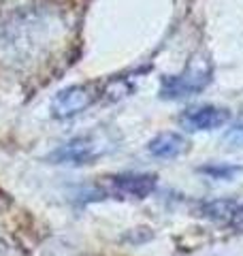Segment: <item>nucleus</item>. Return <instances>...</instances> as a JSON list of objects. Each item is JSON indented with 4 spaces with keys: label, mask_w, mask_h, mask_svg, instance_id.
Returning <instances> with one entry per match:
<instances>
[{
    "label": "nucleus",
    "mask_w": 243,
    "mask_h": 256,
    "mask_svg": "<svg viewBox=\"0 0 243 256\" xmlns=\"http://www.w3.org/2000/svg\"><path fill=\"white\" fill-rule=\"evenodd\" d=\"M209 82H212V66L207 60H196L190 62V66L177 77H164L160 86V96L162 98H186L200 92Z\"/></svg>",
    "instance_id": "nucleus-1"
},
{
    "label": "nucleus",
    "mask_w": 243,
    "mask_h": 256,
    "mask_svg": "<svg viewBox=\"0 0 243 256\" xmlns=\"http://www.w3.org/2000/svg\"><path fill=\"white\" fill-rule=\"evenodd\" d=\"M228 120L230 111L214 105H200L186 109L180 116V124L186 130H214V128H222L224 124H228Z\"/></svg>",
    "instance_id": "nucleus-2"
},
{
    "label": "nucleus",
    "mask_w": 243,
    "mask_h": 256,
    "mask_svg": "<svg viewBox=\"0 0 243 256\" xmlns=\"http://www.w3.org/2000/svg\"><path fill=\"white\" fill-rule=\"evenodd\" d=\"M94 100V94L88 90L86 86H70L66 90H62L54 96L52 100V116L66 120L81 114L84 109H88Z\"/></svg>",
    "instance_id": "nucleus-3"
},
{
    "label": "nucleus",
    "mask_w": 243,
    "mask_h": 256,
    "mask_svg": "<svg viewBox=\"0 0 243 256\" xmlns=\"http://www.w3.org/2000/svg\"><path fill=\"white\" fill-rule=\"evenodd\" d=\"M104 152L102 146H98L92 137H77L68 143H64L50 156L54 162H68V164H88L96 160Z\"/></svg>",
    "instance_id": "nucleus-4"
},
{
    "label": "nucleus",
    "mask_w": 243,
    "mask_h": 256,
    "mask_svg": "<svg viewBox=\"0 0 243 256\" xmlns=\"http://www.w3.org/2000/svg\"><path fill=\"white\" fill-rule=\"evenodd\" d=\"M200 212L205 218L226 224L232 228H243V201L237 198H216L200 205Z\"/></svg>",
    "instance_id": "nucleus-5"
},
{
    "label": "nucleus",
    "mask_w": 243,
    "mask_h": 256,
    "mask_svg": "<svg viewBox=\"0 0 243 256\" xmlns=\"http://www.w3.org/2000/svg\"><path fill=\"white\" fill-rule=\"evenodd\" d=\"M111 184H113V190L122 196L145 198L156 188V178L154 175L130 173V175H116V178H111Z\"/></svg>",
    "instance_id": "nucleus-6"
},
{
    "label": "nucleus",
    "mask_w": 243,
    "mask_h": 256,
    "mask_svg": "<svg viewBox=\"0 0 243 256\" xmlns=\"http://www.w3.org/2000/svg\"><path fill=\"white\" fill-rule=\"evenodd\" d=\"M186 150V139L180 132H160L158 137H154L148 146V152L154 158H175Z\"/></svg>",
    "instance_id": "nucleus-7"
},
{
    "label": "nucleus",
    "mask_w": 243,
    "mask_h": 256,
    "mask_svg": "<svg viewBox=\"0 0 243 256\" xmlns=\"http://www.w3.org/2000/svg\"><path fill=\"white\" fill-rule=\"evenodd\" d=\"M200 173L209 175L214 180H232L237 173H241V166H234V164H207V166H200Z\"/></svg>",
    "instance_id": "nucleus-8"
},
{
    "label": "nucleus",
    "mask_w": 243,
    "mask_h": 256,
    "mask_svg": "<svg viewBox=\"0 0 243 256\" xmlns=\"http://www.w3.org/2000/svg\"><path fill=\"white\" fill-rule=\"evenodd\" d=\"M224 143L241 148V146H243V124H237V126L228 128V132L224 134Z\"/></svg>",
    "instance_id": "nucleus-9"
}]
</instances>
